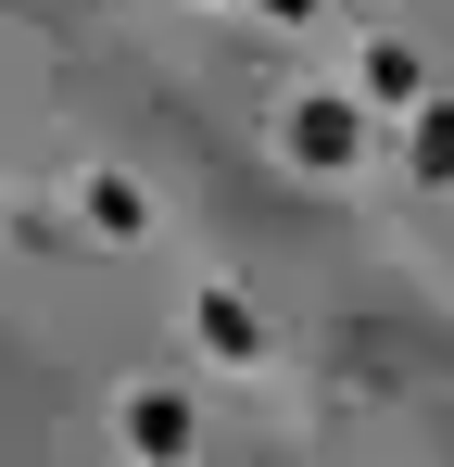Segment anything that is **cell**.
<instances>
[{
    "label": "cell",
    "instance_id": "1",
    "mask_svg": "<svg viewBox=\"0 0 454 467\" xmlns=\"http://www.w3.org/2000/svg\"><path fill=\"white\" fill-rule=\"evenodd\" d=\"M291 152H303V164H354L366 140H354V114H341V101H303V114H291Z\"/></svg>",
    "mask_w": 454,
    "mask_h": 467
},
{
    "label": "cell",
    "instance_id": "2",
    "mask_svg": "<svg viewBox=\"0 0 454 467\" xmlns=\"http://www.w3.org/2000/svg\"><path fill=\"white\" fill-rule=\"evenodd\" d=\"M127 430H139V455H190V404H177V391H139Z\"/></svg>",
    "mask_w": 454,
    "mask_h": 467
},
{
    "label": "cell",
    "instance_id": "3",
    "mask_svg": "<svg viewBox=\"0 0 454 467\" xmlns=\"http://www.w3.org/2000/svg\"><path fill=\"white\" fill-rule=\"evenodd\" d=\"M202 341H215V354H265V341H253V316L227 304V291H215V304H202Z\"/></svg>",
    "mask_w": 454,
    "mask_h": 467
},
{
    "label": "cell",
    "instance_id": "4",
    "mask_svg": "<svg viewBox=\"0 0 454 467\" xmlns=\"http://www.w3.org/2000/svg\"><path fill=\"white\" fill-rule=\"evenodd\" d=\"M88 215H101L114 240H139V190H127V177H101V190H88Z\"/></svg>",
    "mask_w": 454,
    "mask_h": 467
}]
</instances>
